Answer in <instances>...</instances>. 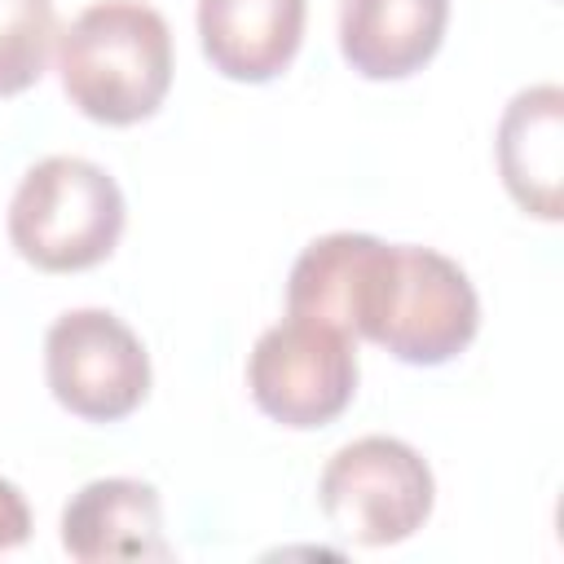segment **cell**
Listing matches in <instances>:
<instances>
[{"label":"cell","instance_id":"obj_1","mask_svg":"<svg viewBox=\"0 0 564 564\" xmlns=\"http://www.w3.org/2000/svg\"><path fill=\"white\" fill-rule=\"evenodd\" d=\"M330 322L405 366H445L476 339L480 300L449 256L348 229L330 264Z\"/></svg>","mask_w":564,"mask_h":564},{"label":"cell","instance_id":"obj_2","mask_svg":"<svg viewBox=\"0 0 564 564\" xmlns=\"http://www.w3.org/2000/svg\"><path fill=\"white\" fill-rule=\"evenodd\" d=\"M57 75L79 115L141 123L172 88V26L154 4L97 0L57 35Z\"/></svg>","mask_w":564,"mask_h":564},{"label":"cell","instance_id":"obj_3","mask_svg":"<svg viewBox=\"0 0 564 564\" xmlns=\"http://www.w3.org/2000/svg\"><path fill=\"white\" fill-rule=\"evenodd\" d=\"M119 181L79 154H48L22 172L9 203L13 251L44 273H79L101 264L123 234Z\"/></svg>","mask_w":564,"mask_h":564},{"label":"cell","instance_id":"obj_4","mask_svg":"<svg viewBox=\"0 0 564 564\" xmlns=\"http://www.w3.org/2000/svg\"><path fill=\"white\" fill-rule=\"evenodd\" d=\"M322 516L357 546H397L414 538L436 502L427 458L401 436H357L339 445L317 480Z\"/></svg>","mask_w":564,"mask_h":564},{"label":"cell","instance_id":"obj_5","mask_svg":"<svg viewBox=\"0 0 564 564\" xmlns=\"http://www.w3.org/2000/svg\"><path fill=\"white\" fill-rule=\"evenodd\" d=\"M247 388L260 414H269L273 423L295 432L322 427L339 419L357 397L352 335L286 313L256 339L247 357Z\"/></svg>","mask_w":564,"mask_h":564},{"label":"cell","instance_id":"obj_6","mask_svg":"<svg viewBox=\"0 0 564 564\" xmlns=\"http://www.w3.org/2000/svg\"><path fill=\"white\" fill-rule=\"evenodd\" d=\"M44 379L62 410L119 423L150 392V352L110 308H70L44 335Z\"/></svg>","mask_w":564,"mask_h":564},{"label":"cell","instance_id":"obj_7","mask_svg":"<svg viewBox=\"0 0 564 564\" xmlns=\"http://www.w3.org/2000/svg\"><path fill=\"white\" fill-rule=\"evenodd\" d=\"M498 172L507 194L538 220L564 216V88L529 84L498 119Z\"/></svg>","mask_w":564,"mask_h":564},{"label":"cell","instance_id":"obj_8","mask_svg":"<svg viewBox=\"0 0 564 564\" xmlns=\"http://www.w3.org/2000/svg\"><path fill=\"white\" fill-rule=\"evenodd\" d=\"M62 546L79 564L106 560H167L159 489L132 476H101L70 494L62 511Z\"/></svg>","mask_w":564,"mask_h":564},{"label":"cell","instance_id":"obj_9","mask_svg":"<svg viewBox=\"0 0 564 564\" xmlns=\"http://www.w3.org/2000/svg\"><path fill=\"white\" fill-rule=\"evenodd\" d=\"M304 13V0H198L203 57L225 79L269 84L295 62Z\"/></svg>","mask_w":564,"mask_h":564},{"label":"cell","instance_id":"obj_10","mask_svg":"<svg viewBox=\"0 0 564 564\" xmlns=\"http://www.w3.org/2000/svg\"><path fill=\"white\" fill-rule=\"evenodd\" d=\"M449 22V0H339V53L361 79L423 70Z\"/></svg>","mask_w":564,"mask_h":564},{"label":"cell","instance_id":"obj_11","mask_svg":"<svg viewBox=\"0 0 564 564\" xmlns=\"http://www.w3.org/2000/svg\"><path fill=\"white\" fill-rule=\"evenodd\" d=\"M57 44L53 0H0V97L26 93Z\"/></svg>","mask_w":564,"mask_h":564},{"label":"cell","instance_id":"obj_12","mask_svg":"<svg viewBox=\"0 0 564 564\" xmlns=\"http://www.w3.org/2000/svg\"><path fill=\"white\" fill-rule=\"evenodd\" d=\"M26 538H31V507H26L22 489L0 476V555L18 551Z\"/></svg>","mask_w":564,"mask_h":564}]
</instances>
